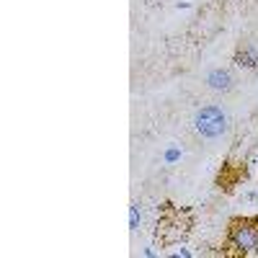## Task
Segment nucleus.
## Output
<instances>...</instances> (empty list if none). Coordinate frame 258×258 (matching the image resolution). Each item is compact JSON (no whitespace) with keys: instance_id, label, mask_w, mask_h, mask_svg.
I'll return each instance as SVG.
<instances>
[{"instance_id":"f03ea898","label":"nucleus","mask_w":258,"mask_h":258,"mask_svg":"<svg viewBox=\"0 0 258 258\" xmlns=\"http://www.w3.org/2000/svg\"><path fill=\"white\" fill-rule=\"evenodd\" d=\"M230 243L243 253L258 250V220H235L230 225Z\"/></svg>"},{"instance_id":"7ed1b4c3","label":"nucleus","mask_w":258,"mask_h":258,"mask_svg":"<svg viewBox=\"0 0 258 258\" xmlns=\"http://www.w3.org/2000/svg\"><path fill=\"white\" fill-rule=\"evenodd\" d=\"M207 83H209V88L212 91H220V93H227L232 88V75L227 70H212L207 75Z\"/></svg>"},{"instance_id":"20e7f679","label":"nucleus","mask_w":258,"mask_h":258,"mask_svg":"<svg viewBox=\"0 0 258 258\" xmlns=\"http://www.w3.org/2000/svg\"><path fill=\"white\" fill-rule=\"evenodd\" d=\"M137 220H140V214H137V207H132V230H137Z\"/></svg>"},{"instance_id":"f257e3e1","label":"nucleus","mask_w":258,"mask_h":258,"mask_svg":"<svg viewBox=\"0 0 258 258\" xmlns=\"http://www.w3.org/2000/svg\"><path fill=\"white\" fill-rule=\"evenodd\" d=\"M194 126H197V132L214 140L225 135L227 129V116L222 109H217V106H204L202 111H197V116H194Z\"/></svg>"}]
</instances>
